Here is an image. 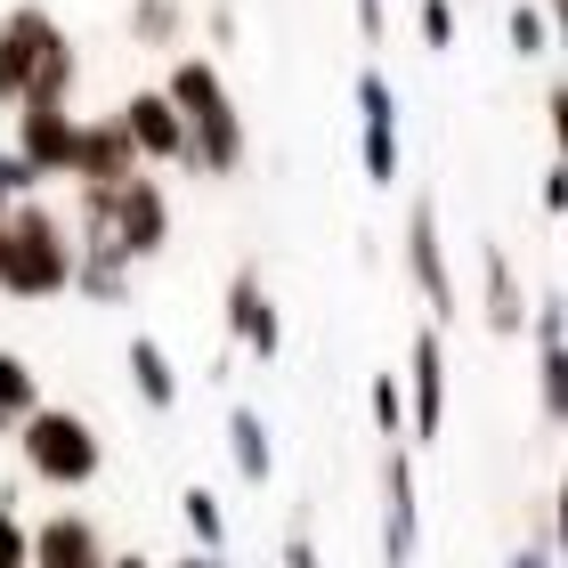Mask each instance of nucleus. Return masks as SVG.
<instances>
[{
  "instance_id": "nucleus-32",
  "label": "nucleus",
  "mask_w": 568,
  "mask_h": 568,
  "mask_svg": "<svg viewBox=\"0 0 568 568\" xmlns=\"http://www.w3.org/2000/svg\"><path fill=\"white\" fill-rule=\"evenodd\" d=\"M179 568H236V560H227V552H187Z\"/></svg>"
},
{
  "instance_id": "nucleus-30",
  "label": "nucleus",
  "mask_w": 568,
  "mask_h": 568,
  "mask_svg": "<svg viewBox=\"0 0 568 568\" xmlns=\"http://www.w3.org/2000/svg\"><path fill=\"white\" fill-rule=\"evenodd\" d=\"M545 122H552V139H568V90H552V98H545Z\"/></svg>"
},
{
  "instance_id": "nucleus-27",
  "label": "nucleus",
  "mask_w": 568,
  "mask_h": 568,
  "mask_svg": "<svg viewBox=\"0 0 568 568\" xmlns=\"http://www.w3.org/2000/svg\"><path fill=\"white\" fill-rule=\"evenodd\" d=\"M357 33L382 41V33H390V9H382V0H357Z\"/></svg>"
},
{
  "instance_id": "nucleus-10",
  "label": "nucleus",
  "mask_w": 568,
  "mask_h": 568,
  "mask_svg": "<svg viewBox=\"0 0 568 568\" xmlns=\"http://www.w3.org/2000/svg\"><path fill=\"white\" fill-rule=\"evenodd\" d=\"M406 268H415L423 308L455 325V268H447V236H438V203L430 195H415V212H406Z\"/></svg>"
},
{
  "instance_id": "nucleus-8",
  "label": "nucleus",
  "mask_w": 568,
  "mask_h": 568,
  "mask_svg": "<svg viewBox=\"0 0 568 568\" xmlns=\"http://www.w3.org/2000/svg\"><path fill=\"white\" fill-rule=\"evenodd\" d=\"M9 114H17L9 154H17V163H33L41 179H58V171L73 163V122H82V114H73L65 98H17Z\"/></svg>"
},
{
  "instance_id": "nucleus-24",
  "label": "nucleus",
  "mask_w": 568,
  "mask_h": 568,
  "mask_svg": "<svg viewBox=\"0 0 568 568\" xmlns=\"http://www.w3.org/2000/svg\"><path fill=\"white\" fill-rule=\"evenodd\" d=\"M366 406H374V430H382V438H398V430H406V390H398V374H374Z\"/></svg>"
},
{
  "instance_id": "nucleus-16",
  "label": "nucleus",
  "mask_w": 568,
  "mask_h": 568,
  "mask_svg": "<svg viewBox=\"0 0 568 568\" xmlns=\"http://www.w3.org/2000/svg\"><path fill=\"white\" fill-rule=\"evenodd\" d=\"M122 366H131V390H139L146 415H171V406H179V366H171V349L154 342V333H131Z\"/></svg>"
},
{
  "instance_id": "nucleus-11",
  "label": "nucleus",
  "mask_w": 568,
  "mask_h": 568,
  "mask_svg": "<svg viewBox=\"0 0 568 568\" xmlns=\"http://www.w3.org/2000/svg\"><path fill=\"white\" fill-rule=\"evenodd\" d=\"M131 171H146V163H139L131 131H122V114L73 122V163H65V179H82V187H122Z\"/></svg>"
},
{
  "instance_id": "nucleus-7",
  "label": "nucleus",
  "mask_w": 568,
  "mask_h": 568,
  "mask_svg": "<svg viewBox=\"0 0 568 568\" xmlns=\"http://www.w3.org/2000/svg\"><path fill=\"white\" fill-rule=\"evenodd\" d=\"M58 33H65V24L49 17L41 0H24V9L0 17V106H17V98L33 90V73H41L49 49H58Z\"/></svg>"
},
{
  "instance_id": "nucleus-31",
  "label": "nucleus",
  "mask_w": 568,
  "mask_h": 568,
  "mask_svg": "<svg viewBox=\"0 0 568 568\" xmlns=\"http://www.w3.org/2000/svg\"><path fill=\"white\" fill-rule=\"evenodd\" d=\"M504 568H552V552H545V545H528V552H511Z\"/></svg>"
},
{
  "instance_id": "nucleus-20",
  "label": "nucleus",
  "mask_w": 568,
  "mask_h": 568,
  "mask_svg": "<svg viewBox=\"0 0 568 568\" xmlns=\"http://www.w3.org/2000/svg\"><path fill=\"white\" fill-rule=\"evenodd\" d=\"M41 406V382H33V366H24L17 349H0V438H9L24 415Z\"/></svg>"
},
{
  "instance_id": "nucleus-29",
  "label": "nucleus",
  "mask_w": 568,
  "mask_h": 568,
  "mask_svg": "<svg viewBox=\"0 0 568 568\" xmlns=\"http://www.w3.org/2000/svg\"><path fill=\"white\" fill-rule=\"evenodd\" d=\"M284 568H317V545H308V536L293 528V536H284Z\"/></svg>"
},
{
  "instance_id": "nucleus-4",
  "label": "nucleus",
  "mask_w": 568,
  "mask_h": 568,
  "mask_svg": "<svg viewBox=\"0 0 568 568\" xmlns=\"http://www.w3.org/2000/svg\"><path fill=\"white\" fill-rule=\"evenodd\" d=\"M106 236L131 252V261H163V252H171V195H163V179H154V171H131L114 187Z\"/></svg>"
},
{
  "instance_id": "nucleus-18",
  "label": "nucleus",
  "mask_w": 568,
  "mask_h": 568,
  "mask_svg": "<svg viewBox=\"0 0 568 568\" xmlns=\"http://www.w3.org/2000/svg\"><path fill=\"white\" fill-rule=\"evenodd\" d=\"M227 463H236L252 487L276 479V438H268V423L252 415V406H227Z\"/></svg>"
},
{
  "instance_id": "nucleus-13",
  "label": "nucleus",
  "mask_w": 568,
  "mask_h": 568,
  "mask_svg": "<svg viewBox=\"0 0 568 568\" xmlns=\"http://www.w3.org/2000/svg\"><path fill=\"white\" fill-rule=\"evenodd\" d=\"M131 276H139V261L114 236H73V284L65 293H82L90 308H122L131 301Z\"/></svg>"
},
{
  "instance_id": "nucleus-2",
  "label": "nucleus",
  "mask_w": 568,
  "mask_h": 568,
  "mask_svg": "<svg viewBox=\"0 0 568 568\" xmlns=\"http://www.w3.org/2000/svg\"><path fill=\"white\" fill-rule=\"evenodd\" d=\"M73 284V220L58 203H9L0 212V293L58 301Z\"/></svg>"
},
{
  "instance_id": "nucleus-26",
  "label": "nucleus",
  "mask_w": 568,
  "mask_h": 568,
  "mask_svg": "<svg viewBox=\"0 0 568 568\" xmlns=\"http://www.w3.org/2000/svg\"><path fill=\"white\" fill-rule=\"evenodd\" d=\"M33 560V528L17 520V504H0V568H24Z\"/></svg>"
},
{
  "instance_id": "nucleus-28",
  "label": "nucleus",
  "mask_w": 568,
  "mask_h": 568,
  "mask_svg": "<svg viewBox=\"0 0 568 568\" xmlns=\"http://www.w3.org/2000/svg\"><path fill=\"white\" fill-rule=\"evenodd\" d=\"M203 33H212V41L227 49V41H236V9H227V0H212V17H203Z\"/></svg>"
},
{
  "instance_id": "nucleus-9",
  "label": "nucleus",
  "mask_w": 568,
  "mask_h": 568,
  "mask_svg": "<svg viewBox=\"0 0 568 568\" xmlns=\"http://www.w3.org/2000/svg\"><path fill=\"white\" fill-rule=\"evenodd\" d=\"M415 552H423V496L406 447H390L382 455V568H415Z\"/></svg>"
},
{
  "instance_id": "nucleus-25",
  "label": "nucleus",
  "mask_w": 568,
  "mask_h": 568,
  "mask_svg": "<svg viewBox=\"0 0 568 568\" xmlns=\"http://www.w3.org/2000/svg\"><path fill=\"white\" fill-rule=\"evenodd\" d=\"M455 33H463L455 0H423V49H455Z\"/></svg>"
},
{
  "instance_id": "nucleus-33",
  "label": "nucleus",
  "mask_w": 568,
  "mask_h": 568,
  "mask_svg": "<svg viewBox=\"0 0 568 568\" xmlns=\"http://www.w3.org/2000/svg\"><path fill=\"white\" fill-rule=\"evenodd\" d=\"M106 568H154L146 552H106Z\"/></svg>"
},
{
  "instance_id": "nucleus-1",
  "label": "nucleus",
  "mask_w": 568,
  "mask_h": 568,
  "mask_svg": "<svg viewBox=\"0 0 568 568\" xmlns=\"http://www.w3.org/2000/svg\"><path fill=\"white\" fill-rule=\"evenodd\" d=\"M163 98L179 106V122H187V163L203 179H236L244 154H252V139H244V114H236V98H227L220 65L212 58H179L171 82H163Z\"/></svg>"
},
{
  "instance_id": "nucleus-6",
  "label": "nucleus",
  "mask_w": 568,
  "mask_h": 568,
  "mask_svg": "<svg viewBox=\"0 0 568 568\" xmlns=\"http://www.w3.org/2000/svg\"><path fill=\"white\" fill-rule=\"evenodd\" d=\"M357 163L374 187L398 179V90L382 65H357Z\"/></svg>"
},
{
  "instance_id": "nucleus-15",
  "label": "nucleus",
  "mask_w": 568,
  "mask_h": 568,
  "mask_svg": "<svg viewBox=\"0 0 568 568\" xmlns=\"http://www.w3.org/2000/svg\"><path fill=\"white\" fill-rule=\"evenodd\" d=\"M122 131H131L139 163H187V122L163 90H131L122 98Z\"/></svg>"
},
{
  "instance_id": "nucleus-12",
  "label": "nucleus",
  "mask_w": 568,
  "mask_h": 568,
  "mask_svg": "<svg viewBox=\"0 0 568 568\" xmlns=\"http://www.w3.org/2000/svg\"><path fill=\"white\" fill-rule=\"evenodd\" d=\"M227 342L252 349V357H284V317H276L261 268H236V276H227Z\"/></svg>"
},
{
  "instance_id": "nucleus-14",
  "label": "nucleus",
  "mask_w": 568,
  "mask_h": 568,
  "mask_svg": "<svg viewBox=\"0 0 568 568\" xmlns=\"http://www.w3.org/2000/svg\"><path fill=\"white\" fill-rule=\"evenodd\" d=\"M106 528L90 520V511H49L33 528V560L24 568H106Z\"/></svg>"
},
{
  "instance_id": "nucleus-5",
  "label": "nucleus",
  "mask_w": 568,
  "mask_h": 568,
  "mask_svg": "<svg viewBox=\"0 0 568 568\" xmlns=\"http://www.w3.org/2000/svg\"><path fill=\"white\" fill-rule=\"evenodd\" d=\"M406 438H423V447H438L447 438V333L423 325L415 349H406Z\"/></svg>"
},
{
  "instance_id": "nucleus-3",
  "label": "nucleus",
  "mask_w": 568,
  "mask_h": 568,
  "mask_svg": "<svg viewBox=\"0 0 568 568\" xmlns=\"http://www.w3.org/2000/svg\"><path fill=\"white\" fill-rule=\"evenodd\" d=\"M17 463H24V479H41V487H90L98 471H106V438H98L90 415H73V406H33L17 430Z\"/></svg>"
},
{
  "instance_id": "nucleus-22",
  "label": "nucleus",
  "mask_w": 568,
  "mask_h": 568,
  "mask_svg": "<svg viewBox=\"0 0 568 568\" xmlns=\"http://www.w3.org/2000/svg\"><path fill=\"white\" fill-rule=\"evenodd\" d=\"M504 41H511V58H545V49H552V9H545V0H511Z\"/></svg>"
},
{
  "instance_id": "nucleus-34",
  "label": "nucleus",
  "mask_w": 568,
  "mask_h": 568,
  "mask_svg": "<svg viewBox=\"0 0 568 568\" xmlns=\"http://www.w3.org/2000/svg\"><path fill=\"white\" fill-rule=\"evenodd\" d=\"M545 9H552V0H545Z\"/></svg>"
},
{
  "instance_id": "nucleus-17",
  "label": "nucleus",
  "mask_w": 568,
  "mask_h": 568,
  "mask_svg": "<svg viewBox=\"0 0 568 568\" xmlns=\"http://www.w3.org/2000/svg\"><path fill=\"white\" fill-rule=\"evenodd\" d=\"M479 268H487V333H528V293H520V276H511V261H504V244H487L479 252Z\"/></svg>"
},
{
  "instance_id": "nucleus-19",
  "label": "nucleus",
  "mask_w": 568,
  "mask_h": 568,
  "mask_svg": "<svg viewBox=\"0 0 568 568\" xmlns=\"http://www.w3.org/2000/svg\"><path fill=\"white\" fill-rule=\"evenodd\" d=\"M131 41L139 49H179L187 41V0H131Z\"/></svg>"
},
{
  "instance_id": "nucleus-23",
  "label": "nucleus",
  "mask_w": 568,
  "mask_h": 568,
  "mask_svg": "<svg viewBox=\"0 0 568 568\" xmlns=\"http://www.w3.org/2000/svg\"><path fill=\"white\" fill-rule=\"evenodd\" d=\"M536 398H545V423H568V342L536 349Z\"/></svg>"
},
{
  "instance_id": "nucleus-21",
  "label": "nucleus",
  "mask_w": 568,
  "mask_h": 568,
  "mask_svg": "<svg viewBox=\"0 0 568 568\" xmlns=\"http://www.w3.org/2000/svg\"><path fill=\"white\" fill-rule=\"evenodd\" d=\"M179 520H187L195 552H227V511H220L212 487H187V496H179Z\"/></svg>"
}]
</instances>
